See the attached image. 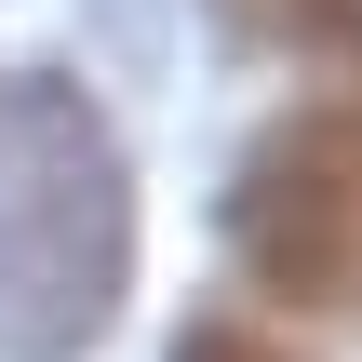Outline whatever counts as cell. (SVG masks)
Segmentation results:
<instances>
[{"mask_svg":"<svg viewBox=\"0 0 362 362\" xmlns=\"http://www.w3.org/2000/svg\"><path fill=\"white\" fill-rule=\"evenodd\" d=\"M134 296V175L67 67L0 81V362H81Z\"/></svg>","mask_w":362,"mask_h":362,"instance_id":"1","label":"cell"},{"mask_svg":"<svg viewBox=\"0 0 362 362\" xmlns=\"http://www.w3.org/2000/svg\"><path fill=\"white\" fill-rule=\"evenodd\" d=\"M228 242L269 296L296 309H349L362 296V107H296L242 148L228 188Z\"/></svg>","mask_w":362,"mask_h":362,"instance_id":"2","label":"cell"},{"mask_svg":"<svg viewBox=\"0 0 362 362\" xmlns=\"http://www.w3.org/2000/svg\"><path fill=\"white\" fill-rule=\"evenodd\" d=\"M296 40H309L322 67H349V107H362V0H309V13H296Z\"/></svg>","mask_w":362,"mask_h":362,"instance_id":"3","label":"cell"},{"mask_svg":"<svg viewBox=\"0 0 362 362\" xmlns=\"http://www.w3.org/2000/svg\"><path fill=\"white\" fill-rule=\"evenodd\" d=\"M175 362H296V349H282V336H255V322H202Z\"/></svg>","mask_w":362,"mask_h":362,"instance_id":"4","label":"cell"}]
</instances>
